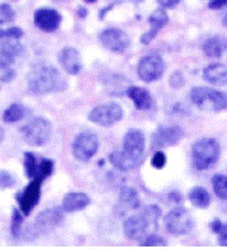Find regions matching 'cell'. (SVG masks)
<instances>
[{
	"instance_id": "obj_1",
	"label": "cell",
	"mask_w": 227,
	"mask_h": 249,
	"mask_svg": "<svg viewBox=\"0 0 227 249\" xmlns=\"http://www.w3.org/2000/svg\"><path fill=\"white\" fill-rule=\"evenodd\" d=\"M28 88L38 95L49 94L60 88V74L56 68L46 64L33 66L28 74Z\"/></svg>"
},
{
	"instance_id": "obj_2",
	"label": "cell",
	"mask_w": 227,
	"mask_h": 249,
	"mask_svg": "<svg viewBox=\"0 0 227 249\" xmlns=\"http://www.w3.org/2000/svg\"><path fill=\"white\" fill-rule=\"evenodd\" d=\"M7 39L0 47V82L3 83H9L16 78L19 66L18 60L24 53V47L16 39Z\"/></svg>"
},
{
	"instance_id": "obj_3",
	"label": "cell",
	"mask_w": 227,
	"mask_h": 249,
	"mask_svg": "<svg viewBox=\"0 0 227 249\" xmlns=\"http://www.w3.org/2000/svg\"><path fill=\"white\" fill-rule=\"evenodd\" d=\"M191 99L202 111L220 112L227 109L226 93L208 87H195L192 89Z\"/></svg>"
},
{
	"instance_id": "obj_4",
	"label": "cell",
	"mask_w": 227,
	"mask_h": 249,
	"mask_svg": "<svg viewBox=\"0 0 227 249\" xmlns=\"http://www.w3.org/2000/svg\"><path fill=\"white\" fill-rule=\"evenodd\" d=\"M220 144L214 139H202L192 146V158L198 171H207L218 160Z\"/></svg>"
},
{
	"instance_id": "obj_5",
	"label": "cell",
	"mask_w": 227,
	"mask_h": 249,
	"mask_svg": "<svg viewBox=\"0 0 227 249\" xmlns=\"http://www.w3.org/2000/svg\"><path fill=\"white\" fill-rule=\"evenodd\" d=\"M22 138L31 146H42L49 140L52 124L47 118L34 117L20 127Z\"/></svg>"
},
{
	"instance_id": "obj_6",
	"label": "cell",
	"mask_w": 227,
	"mask_h": 249,
	"mask_svg": "<svg viewBox=\"0 0 227 249\" xmlns=\"http://www.w3.org/2000/svg\"><path fill=\"white\" fill-rule=\"evenodd\" d=\"M63 217V211L57 209V207L42 211V213H38L34 223H32V225L27 228L24 238L28 240H32L36 239L37 236L45 235V234L52 231L61 223Z\"/></svg>"
},
{
	"instance_id": "obj_7",
	"label": "cell",
	"mask_w": 227,
	"mask_h": 249,
	"mask_svg": "<svg viewBox=\"0 0 227 249\" xmlns=\"http://www.w3.org/2000/svg\"><path fill=\"white\" fill-rule=\"evenodd\" d=\"M193 217L184 207H175L165 216V228L174 235H184L193 228Z\"/></svg>"
},
{
	"instance_id": "obj_8",
	"label": "cell",
	"mask_w": 227,
	"mask_h": 249,
	"mask_svg": "<svg viewBox=\"0 0 227 249\" xmlns=\"http://www.w3.org/2000/svg\"><path fill=\"white\" fill-rule=\"evenodd\" d=\"M156 228H158V224L150 221L141 213L140 215H133L126 220L125 225H123V231L129 239L142 240L145 236L154 234V230H156Z\"/></svg>"
},
{
	"instance_id": "obj_9",
	"label": "cell",
	"mask_w": 227,
	"mask_h": 249,
	"mask_svg": "<svg viewBox=\"0 0 227 249\" xmlns=\"http://www.w3.org/2000/svg\"><path fill=\"white\" fill-rule=\"evenodd\" d=\"M165 71V62L158 53H151L142 57L138 62L137 74L144 82H155L162 76Z\"/></svg>"
},
{
	"instance_id": "obj_10",
	"label": "cell",
	"mask_w": 227,
	"mask_h": 249,
	"mask_svg": "<svg viewBox=\"0 0 227 249\" xmlns=\"http://www.w3.org/2000/svg\"><path fill=\"white\" fill-rule=\"evenodd\" d=\"M99 148V139L92 132H80L73 142V154L80 161L90 160Z\"/></svg>"
},
{
	"instance_id": "obj_11",
	"label": "cell",
	"mask_w": 227,
	"mask_h": 249,
	"mask_svg": "<svg viewBox=\"0 0 227 249\" xmlns=\"http://www.w3.org/2000/svg\"><path fill=\"white\" fill-rule=\"evenodd\" d=\"M123 117V109L117 103H107L92 109L89 120L99 126H112Z\"/></svg>"
},
{
	"instance_id": "obj_12",
	"label": "cell",
	"mask_w": 227,
	"mask_h": 249,
	"mask_svg": "<svg viewBox=\"0 0 227 249\" xmlns=\"http://www.w3.org/2000/svg\"><path fill=\"white\" fill-rule=\"evenodd\" d=\"M41 187H42V180L40 178H33L26 190L23 192H19L16 195V201L19 203V210L23 215H30L31 211L37 206L41 197Z\"/></svg>"
},
{
	"instance_id": "obj_13",
	"label": "cell",
	"mask_w": 227,
	"mask_h": 249,
	"mask_svg": "<svg viewBox=\"0 0 227 249\" xmlns=\"http://www.w3.org/2000/svg\"><path fill=\"white\" fill-rule=\"evenodd\" d=\"M100 42L106 49L111 50L113 53H122L129 49L130 37L125 31L119 28H108L100 33Z\"/></svg>"
},
{
	"instance_id": "obj_14",
	"label": "cell",
	"mask_w": 227,
	"mask_h": 249,
	"mask_svg": "<svg viewBox=\"0 0 227 249\" xmlns=\"http://www.w3.org/2000/svg\"><path fill=\"white\" fill-rule=\"evenodd\" d=\"M109 160L113 167L117 168L118 171H133L144 163L145 154H135V153H130L122 149V150H115L111 153Z\"/></svg>"
},
{
	"instance_id": "obj_15",
	"label": "cell",
	"mask_w": 227,
	"mask_h": 249,
	"mask_svg": "<svg viewBox=\"0 0 227 249\" xmlns=\"http://www.w3.org/2000/svg\"><path fill=\"white\" fill-rule=\"evenodd\" d=\"M183 138V130L179 126H160L152 135L154 148H166L177 145Z\"/></svg>"
},
{
	"instance_id": "obj_16",
	"label": "cell",
	"mask_w": 227,
	"mask_h": 249,
	"mask_svg": "<svg viewBox=\"0 0 227 249\" xmlns=\"http://www.w3.org/2000/svg\"><path fill=\"white\" fill-rule=\"evenodd\" d=\"M61 14L51 8H40L34 13V24L45 32H55L61 24Z\"/></svg>"
},
{
	"instance_id": "obj_17",
	"label": "cell",
	"mask_w": 227,
	"mask_h": 249,
	"mask_svg": "<svg viewBox=\"0 0 227 249\" xmlns=\"http://www.w3.org/2000/svg\"><path fill=\"white\" fill-rule=\"evenodd\" d=\"M59 61L66 72H69L71 75H76L81 71V59L78 50L74 47H65L61 50L59 55Z\"/></svg>"
},
{
	"instance_id": "obj_18",
	"label": "cell",
	"mask_w": 227,
	"mask_h": 249,
	"mask_svg": "<svg viewBox=\"0 0 227 249\" xmlns=\"http://www.w3.org/2000/svg\"><path fill=\"white\" fill-rule=\"evenodd\" d=\"M169 17L166 14L164 9H156L155 12H152V14L148 17V23H150V31L146 33H144L141 36V43L142 45H148L151 42L152 39L156 37V35L159 33V31L162 30L165 24L168 23Z\"/></svg>"
},
{
	"instance_id": "obj_19",
	"label": "cell",
	"mask_w": 227,
	"mask_h": 249,
	"mask_svg": "<svg viewBox=\"0 0 227 249\" xmlns=\"http://www.w3.org/2000/svg\"><path fill=\"white\" fill-rule=\"evenodd\" d=\"M140 197L132 187H122L119 191L118 206L115 210L118 211L119 215H123L130 210H136L140 207Z\"/></svg>"
},
{
	"instance_id": "obj_20",
	"label": "cell",
	"mask_w": 227,
	"mask_h": 249,
	"mask_svg": "<svg viewBox=\"0 0 227 249\" xmlns=\"http://www.w3.org/2000/svg\"><path fill=\"white\" fill-rule=\"evenodd\" d=\"M123 150L145 154V136L140 130H130L123 139Z\"/></svg>"
},
{
	"instance_id": "obj_21",
	"label": "cell",
	"mask_w": 227,
	"mask_h": 249,
	"mask_svg": "<svg viewBox=\"0 0 227 249\" xmlns=\"http://www.w3.org/2000/svg\"><path fill=\"white\" fill-rule=\"evenodd\" d=\"M127 94L132 99L133 105L136 106V108L140 109V111H147L154 105V101H152V97L150 95V93L146 89L141 88V87H130L127 89Z\"/></svg>"
},
{
	"instance_id": "obj_22",
	"label": "cell",
	"mask_w": 227,
	"mask_h": 249,
	"mask_svg": "<svg viewBox=\"0 0 227 249\" xmlns=\"http://www.w3.org/2000/svg\"><path fill=\"white\" fill-rule=\"evenodd\" d=\"M89 203V196L84 192H70L64 198L63 210L65 213H75V211L85 209Z\"/></svg>"
},
{
	"instance_id": "obj_23",
	"label": "cell",
	"mask_w": 227,
	"mask_h": 249,
	"mask_svg": "<svg viewBox=\"0 0 227 249\" xmlns=\"http://www.w3.org/2000/svg\"><path fill=\"white\" fill-rule=\"evenodd\" d=\"M203 78L216 86H226L227 66L224 64H211L203 70Z\"/></svg>"
},
{
	"instance_id": "obj_24",
	"label": "cell",
	"mask_w": 227,
	"mask_h": 249,
	"mask_svg": "<svg viewBox=\"0 0 227 249\" xmlns=\"http://www.w3.org/2000/svg\"><path fill=\"white\" fill-rule=\"evenodd\" d=\"M226 49L227 39L222 36H213L208 38L202 47L204 55L207 57H211V59H217V57L224 55Z\"/></svg>"
},
{
	"instance_id": "obj_25",
	"label": "cell",
	"mask_w": 227,
	"mask_h": 249,
	"mask_svg": "<svg viewBox=\"0 0 227 249\" xmlns=\"http://www.w3.org/2000/svg\"><path fill=\"white\" fill-rule=\"evenodd\" d=\"M188 198L198 209H207L211 203V195L203 187H193L188 195Z\"/></svg>"
},
{
	"instance_id": "obj_26",
	"label": "cell",
	"mask_w": 227,
	"mask_h": 249,
	"mask_svg": "<svg viewBox=\"0 0 227 249\" xmlns=\"http://www.w3.org/2000/svg\"><path fill=\"white\" fill-rule=\"evenodd\" d=\"M27 115V108L24 106L19 105V103H13L10 105L3 113V121L7 124H13V122H18L20 120H23Z\"/></svg>"
},
{
	"instance_id": "obj_27",
	"label": "cell",
	"mask_w": 227,
	"mask_h": 249,
	"mask_svg": "<svg viewBox=\"0 0 227 249\" xmlns=\"http://www.w3.org/2000/svg\"><path fill=\"white\" fill-rule=\"evenodd\" d=\"M212 186L216 196L221 200H227V176L216 174L212 178Z\"/></svg>"
},
{
	"instance_id": "obj_28",
	"label": "cell",
	"mask_w": 227,
	"mask_h": 249,
	"mask_svg": "<svg viewBox=\"0 0 227 249\" xmlns=\"http://www.w3.org/2000/svg\"><path fill=\"white\" fill-rule=\"evenodd\" d=\"M22 226H23V213L18 209H13L10 231H12V235L14 238H19L20 234H22Z\"/></svg>"
},
{
	"instance_id": "obj_29",
	"label": "cell",
	"mask_w": 227,
	"mask_h": 249,
	"mask_svg": "<svg viewBox=\"0 0 227 249\" xmlns=\"http://www.w3.org/2000/svg\"><path fill=\"white\" fill-rule=\"evenodd\" d=\"M37 168L38 165H37L36 157L33 155V153L31 151L24 153V169H26L27 176L33 179L37 176Z\"/></svg>"
},
{
	"instance_id": "obj_30",
	"label": "cell",
	"mask_w": 227,
	"mask_h": 249,
	"mask_svg": "<svg viewBox=\"0 0 227 249\" xmlns=\"http://www.w3.org/2000/svg\"><path fill=\"white\" fill-rule=\"evenodd\" d=\"M53 172V161L49 159H43L41 164L37 168V178H40L41 180H45L49 178ZM34 177V178H36Z\"/></svg>"
},
{
	"instance_id": "obj_31",
	"label": "cell",
	"mask_w": 227,
	"mask_h": 249,
	"mask_svg": "<svg viewBox=\"0 0 227 249\" xmlns=\"http://www.w3.org/2000/svg\"><path fill=\"white\" fill-rule=\"evenodd\" d=\"M141 247H165L166 246V240L162 239V236H158L156 234H150L145 236L141 240Z\"/></svg>"
},
{
	"instance_id": "obj_32",
	"label": "cell",
	"mask_w": 227,
	"mask_h": 249,
	"mask_svg": "<svg viewBox=\"0 0 227 249\" xmlns=\"http://www.w3.org/2000/svg\"><path fill=\"white\" fill-rule=\"evenodd\" d=\"M14 17H16V13H14V10L12 9L9 4H0V24L12 22L14 19Z\"/></svg>"
},
{
	"instance_id": "obj_33",
	"label": "cell",
	"mask_w": 227,
	"mask_h": 249,
	"mask_svg": "<svg viewBox=\"0 0 227 249\" xmlns=\"http://www.w3.org/2000/svg\"><path fill=\"white\" fill-rule=\"evenodd\" d=\"M16 184V178L12 176L10 173L5 171L0 172V188L4 190V188H10V187H14Z\"/></svg>"
},
{
	"instance_id": "obj_34",
	"label": "cell",
	"mask_w": 227,
	"mask_h": 249,
	"mask_svg": "<svg viewBox=\"0 0 227 249\" xmlns=\"http://www.w3.org/2000/svg\"><path fill=\"white\" fill-rule=\"evenodd\" d=\"M165 164H166V157H165L164 153H162V151L155 153L151 159L152 167L156 168V169H162V168L165 167Z\"/></svg>"
},
{
	"instance_id": "obj_35",
	"label": "cell",
	"mask_w": 227,
	"mask_h": 249,
	"mask_svg": "<svg viewBox=\"0 0 227 249\" xmlns=\"http://www.w3.org/2000/svg\"><path fill=\"white\" fill-rule=\"evenodd\" d=\"M23 36V31L18 28V27H13V28H8V30L3 31V37L1 38H12V39H19Z\"/></svg>"
},
{
	"instance_id": "obj_36",
	"label": "cell",
	"mask_w": 227,
	"mask_h": 249,
	"mask_svg": "<svg viewBox=\"0 0 227 249\" xmlns=\"http://www.w3.org/2000/svg\"><path fill=\"white\" fill-rule=\"evenodd\" d=\"M170 86L173 88H180V87L184 86V78L181 75V72L179 71H175L173 75L170 76Z\"/></svg>"
},
{
	"instance_id": "obj_37",
	"label": "cell",
	"mask_w": 227,
	"mask_h": 249,
	"mask_svg": "<svg viewBox=\"0 0 227 249\" xmlns=\"http://www.w3.org/2000/svg\"><path fill=\"white\" fill-rule=\"evenodd\" d=\"M217 239L218 243H220V246L222 247H227V223L221 225V228L218 229L217 233Z\"/></svg>"
},
{
	"instance_id": "obj_38",
	"label": "cell",
	"mask_w": 227,
	"mask_h": 249,
	"mask_svg": "<svg viewBox=\"0 0 227 249\" xmlns=\"http://www.w3.org/2000/svg\"><path fill=\"white\" fill-rule=\"evenodd\" d=\"M227 5V0H210L208 3V8L210 9H220Z\"/></svg>"
},
{
	"instance_id": "obj_39",
	"label": "cell",
	"mask_w": 227,
	"mask_h": 249,
	"mask_svg": "<svg viewBox=\"0 0 227 249\" xmlns=\"http://www.w3.org/2000/svg\"><path fill=\"white\" fill-rule=\"evenodd\" d=\"M158 3L162 5V8H173L179 3V0H158Z\"/></svg>"
},
{
	"instance_id": "obj_40",
	"label": "cell",
	"mask_w": 227,
	"mask_h": 249,
	"mask_svg": "<svg viewBox=\"0 0 227 249\" xmlns=\"http://www.w3.org/2000/svg\"><path fill=\"white\" fill-rule=\"evenodd\" d=\"M78 14H79V17H85L86 16V9H82V8H79V10H78Z\"/></svg>"
},
{
	"instance_id": "obj_41",
	"label": "cell",
	"mask_w": 227,
	"mask_h": 249,
	"mask_svg": "<svg viewBox=\"0 0 227 249\" xmlns=\"http://www.w3.org/2000/svg\"><path fill=\"white\" fill-rule=\"evenodd\" d=\"M4 140V130L1 128V126H0V144H1V141Z\"/></svg>"
},
{
	"instance_id": "obj_42",
	"label": "cell",
	"mask_w": 227,
	"mask_h": 249,
	"mask_svg": "<svg viewBox=\"0 0 227 249\" xmlns=\"http://www.w3.org/2000/svg\"><path fill=\"white\" fill-rule=\"evenodd\" d=\"M86 3H96L97 0H85Z\"/></svg>"
},
{
	"instance_id": "obj_43",
	"label": "cell",
	"mask_w": 227,
	"mask_h": 249,
	"mask_svg": "<svg viewBox=\"0 0 227 249\" xmlns=\"http://www.w3.org/2000/svg\"><path fill=\"white\" fill-rule=\"evenodd\" d=\"M224 24H225V26H226V27H227V16H226V17H225V20H224Z\"/></svg>"
},
{
	"instance_id": "obj_44",
	"label": "cell",
	"mask_w": 227,
	"mask_h": 249,
	"mask_svg": "<svg viewBox=\"0 0 227 249\" xmlns=\"http://www.w3.org/2000/svg\"><path fill=\"white\" fill-rule=\"evenodd\" d=\"M3 37V30H0V38Z\"/></svg>"
}]
</instances>
